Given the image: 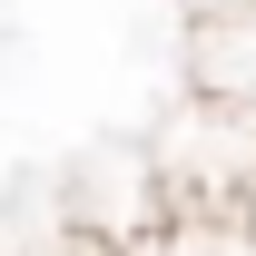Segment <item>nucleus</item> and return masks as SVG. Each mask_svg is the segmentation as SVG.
<instances>
[{
	"instance_id": "obj_1",
	"label": "nucleus",
	"mask_w": 256,
	"mask_h": 256,
	"mask_svg": "<svg viewBox=\"0 0 256 256\" xmlns=\"http://www.w3.org/2000/svg\"><path fill=\"white\" fill-rule=\"evenodd\" d=\"M148 168H158V197H168V207H236L246 178H256V108L197 89L188 108L168 118V138L148 148Z\"/></svg>"
},
{
	"instance_id": "obj_2",
	"label": "nucleus",
	"mask_w": 256,
	"mask_h": 256,
	"mask_svg": "<svg viewBox=\"0 0 256 256\" xmlns=\"http://www.w3.org/2000/svg\"><path fill=\"white\" fill-rule=\"evenodd\" d=\"M128 256H256V226L236 207H168Z\"/></svg>"
},
{
	"instance_id": "obj_3",
	"label": "nucleus",
	"mask_w": 256,
	"mask_h": 256,
	"mask_svg": "<svg viewBox=\"0 0 256 256\" xmlns=\"http://www.w3.org/2000/svg\"><path fill=\"white\" fill-rule=\"evenodd\" d=\"M246 10H256V0H246Z\"/></svg>"
}]
</instances>
